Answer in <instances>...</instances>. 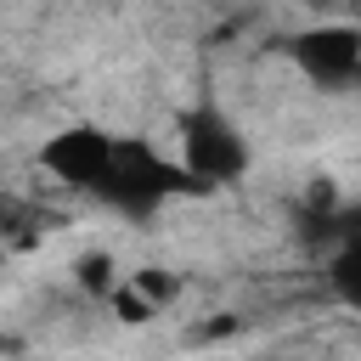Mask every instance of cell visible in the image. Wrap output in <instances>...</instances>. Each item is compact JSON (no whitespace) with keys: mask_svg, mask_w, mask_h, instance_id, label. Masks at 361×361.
<instances>
[{"mask_svg":"<svg viewBox=\"0 0 361 361\" xmlns=\"http://www.w3.org/2000/svg\"><path fill=\"white\" fill-rule=\"evenodd\" d=\"M180 192H203L186 164L164 158V152H158L152 141H141V135H118V158H113L107 180L96 186V203L113 209V214H124V220H135V226H147V220H152L169 197H180Z\"/></svg>","mask_w":361,"mask_h":361,"instance_id":"1","label":"cell"},{"mask_svg":"<svg viewBox=\"0 0 361 361\" xmlns=\"http://www.w3.org/2000/svg\"><path fill=\"white\" fill-rule=\"evenodd\" d=\"M175 135H180V164L197 175V186H237L254 164L248 152V135L243 124L214 102V96H197L192 107L175 113Z\"/></svg>","mask_w":361,"mask_h":361,"instance_id":"2","label":"cell"},{"mask_svg":"<svg viewBox=\"0 0 361 361\" xmlns=\"http://www.w3.org/2000/svg\"><path fill=\"white\" fill-rule=\"evenodd\" d=\"M293 68L316 90H355L361 85V28L355 23H316L288 39Z\"/></svg>","mask_w":361,"mask_h":361,"instance_id":"3","label":"cell"},{"mask_svg":"<svg viewBox=\"0 0 361 361\" xmlns=\"http://www.w3.org/2000/svg\"><path fill=\"white\" fill-rule=\"evenodd\" d=\"M113 158H118V135L102 124H68V130L45 135V147H39V169L56 175L68 192H90V197L107 180Z\"/></svg>","mask_w":361,"mask_h":361,"instance_id":"4","label":"cell"},{"mask_svg":"<svg viewBox=\"0 0 361 361\" xmlns=\"http://www.w3.org/2000/svg\"><path fill=\"white\" fill-rule=\"evenodd\" d=\"M327 288H333L338 305L361 310V237H350L344 248H333V259H327Z\"/></svg>","mask_w":361,"mask_h":361,"instance_id":"5","label":"cell"},{"mask_svg":"<svg viewBox=\"0 0 361 361\" xmlns=\"http://www.w3.org/2000/svg\"><path fill=\"white\" fill-rule=\"evenodd\" d=\"M73 282H79L85 293H96V299H113V293H118L113 259H107L102 248H90V254H79V259H73Z\"/></svg>","mask_w":361,"mask_h":361,"instance_id":"6","label":"cell"},{"mask_svg":"<svg viewBox=\"0 0 361 361\" xmlns=\"http://www.w3.org/2000/svg\"><path fill=\"white\" fill-rule=\"evenodd\" d=\"M107 305L118 310V322H152V316H158V305H152V299H147L135 282H118V293H113Z\"/></svg>","mask_w":361,"mask_h":361,"instance_id":"7","label":"cell"},{"mask_svg":"<svg viewBox=\"0 0 361 361\" xmlns=\"http://www.w3.org/2000/svg\"><path fill=\"white\" fill-rule=\"evenodd\" d=\"M130 282H135V288H141V293H147V299H152V305H164V299H169V293H175V288H180V282H175V276H164V271H158V265H147V271H135V276H130Z\"/></svg>","mask_w":361,"mask_h":361,"instance_id":"8","label":"cell"},{"mask_svg":"<svg viewBox=\"0 0 361 361\" xmlns=\"http://www.w3.org/2000/svg\"><path fill=\"white\" fill-rule=\"evenodd\" d=\"M350 23H355V28H361V0H355V11H350Z\"/></svg>","mask_w":361,"mask_h":361,"instance_id":"9","label":"cell"}]
</instances>
